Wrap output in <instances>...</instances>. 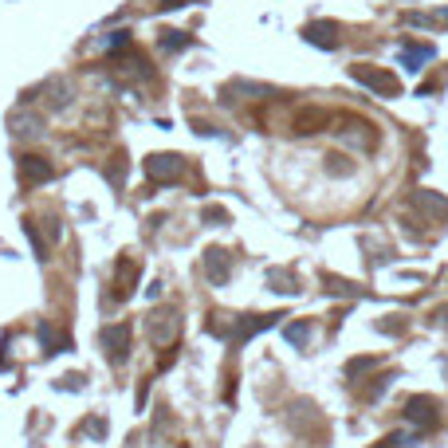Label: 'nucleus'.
Returning <instances> with one entry per match:
<instances>
[{
    "label": "nucleus",
    "instance_id": "f257e3e1",
    "mask_svg": "<svg viewBox=\"0 0 448 448\" xmlns=\"http://www.w3.org/2000/svg\"><path fill=\"white\" fill-rule=\"evenodd\" d=\"M350 75L362 87H370L374 95H382V98H397L401 95V83H397V75L393 71H382V67H370V63H354Z\"/></svg>",
    "mask_w": 448,
    "mask_h": 448
},
{
    "label": "nucleus",
    "instance_id": "f03ea898",
    "mask_svg": "<svg viewBox=\"0 0 448 448\" xmlns=\"http://www.w3.org/2000/svg\"><path fill=\"white\" fill-rule=\"evenodd\" d=\"M177 334H181V315H177V307H158V311L150 315V342H154V346H170Z\"/></svg>",
    "mask_w": 448,
    "mask_h": 448
},
{
    "label": "nucleus",
    "instance_id": "7ed1b4c3",
    "mask_svg": "<svg viewBox=\"0 0 448 448\" xmlns=\"http://www.w3.org/2000/svg\"><path fill=\"white\" fill-rule=\"evenodd\" d=\"M185 170V158L181 154H154V158H145V177L154 185H165V181H177Z\"/></svg>",
    "mask_w": 448,
    "mask_h": 448
},
{
    "label": "nucleus",
    "instance_id": "20e7f679",
    "mask_svg": "<svg viewBox=\"0 0 448 448\" xmlns=\"http://www.w3.org/2000/svg\"><path fill=\"white\" fill-rule=\"evenodd\" d=\"M339 142L354 145V150H374V145H377V130L366 118H342Z\"/></svg>",
    "mask_w": 448,
    "mask_h": 448
},
{
    "label": "nucleus",
    "instance_id": "39448f33",
    "mask_svg": "<svg viewBox=\"0 0 448 448\" xmlns=\"http://www.w3.org/2000/svg\"><path fill=\"white\" fill-rule=\"evenodd\" d=\"M405 421L417 424V429H436V421H440V405H436V397H409L405 401Z\"/></svg>",
    "mask_w": 448,
    "mask_h": 448
},
{
    "label": "nucleus",
    "instance_id": "423d86ee",
    "mask_svg": "<svg viewBox=\"0 0 448 448\" xmlns=\"http://www.w3.org/2000/svg\"><path fill=\"white\" fill-rule=\"evenodd\" d=\"M102 346H107V358L114 366H122L126 358H130V327L126 323H118V327H107L102 330Z\"/></svg>",
    "mask_w": 448,
    "mask_h": 448
},
{
    "label": "nucleus",
    "instance_id": "0eeeda50",
    "mask_svg": "<svg viewBox=\"0 0 448 448\" xmlns=\"http://www.w3.org/2000/svg\"><path fill=\"white\" fill-rule=\"evenodd\" d=\"M205 276H208V283H213V287H224V283H229L232 256L224 252V248H208V252H205Z\"/></svg>",
    "mask_w": 448,
    "mask_h": 448
},
{
    "label": "nucleus",
    "instance_id": "6e6552de",
    "mask_svg": "<svg viewBox=\"0 0 448 448\" xmlns=\"http://www.w3.org/2000/svg\"><path fill=\"white\" fill-rule=\"evenodd\" d=\"M134 283H138V264L122 256L118 264H114V299H118V303L134 295Z\"/></svg>",
    "mask_w": 448,
    "mask_h": 448
},
{
    "label": "nucleus",
    "instance_id": "1a4fd4ad",
    "mask_svg": "<svg viewBox=\"0 0 448 448\" xmlns=\"http://www.w3.org/2000/svg\"><path fill=\"white\" fill-rule=\"evenodd\" d=\"M283 315H244V319H236V327H232V339L236 342H248L252 334H260V330H267V327H276Z\"/></svg>",
    "mask_w": 448,
    "mask_h": 448
},
{
    "label": "nucleus",
    "instance_id": "9d476101",
    "mask_svg": "<svg viewBox=\"0 0 448 448\" xmlns=\"http://www.w3.org/2000/svg\"><path fill=\"white\" fill-rule=\"evenodd\" d=\"M303 39L307 44H315V48H339V24H330V20H315V24L303 28Z\"/></svg>",
    "mask_w": 448,
    "mask_h": 448
},
{
    "label": "nucleus",
    "instance_id": "9b49d317",
    "mask_svg": "<svg viewBox=\"0 0 448 448\" xmlns=\"http://www.w3.org/2000/svg\"><path fill=\"white\" fill-rule=\"evenodd\" d=\"M20 181H24V185L51 181V161L36 158V154H24V158H20Z\"/></svg>",
    "mask_w": 448,
    "mask_h": 448
},
{
    "label": "nucleus",
    "instance_id": "f8f14e48",
    "mask_svg": "<svg viewBox=\"0 0 448 448\" xmlns=\"http://www.w3.org/2000/svg\"><path fill=\"white\" fill-rule=\"evenodd\" d=\"M330 122H334V114L323 107H307L299 118H295V126H299V134H319V130H327Z\"/></svg>",
    "mask_w": 448,
    "mask_h": 448
},
{
    "label": "nucleus",
    "instance_id": "ddd939ff",
    "mask_svg": "<svg viewBox=\"0 0 448 448\" xmlns=\"http://www.w3.org/2000/svg\"><path fill=\"white\" fill-rule=\"evenodd\" d=\"M39 339H44L48 354H63V350H71V339H67V334H63L60 327H39Z\"/></svg>",
    "mask_w": 448,
    "mask_h": 448
},
{
    "label": "nucleus",
    "instance_id": "4468645a",
    "mask_svg": "<svg viewBox=\"0 0 448 448\" xmlns=\"http://www.w3.org/2000/svg\"><path fill=\"white\" fill-rule=\"evenodd\" d=\"M417 205H421L429 217H436V220L448 217V201H445V197H436V193H429V189H421V193H417Z\"/></svg>",
    "mask_w": 448,
    "mask_h": 448
},
{
    "label": "nucleus",
    "instance_id": "2eb2a0df",
    "mask_svg": "<svg viewBox=\"0 0 448 448\" xmlns=\"http://www.w3.org/2000/svg\"><path fill=\"white\" fill-rule=\"evenodd\" d=\"M267 283H271L276 291H283V295L299 291V283H295V271H287V267H271V271H267Z\"/></svg>",
    "mask_w": 448,
    "mask_h": 448
},
{
    "label": "nucleus",
    "instance_id": "dca6fc26",
    "mask_svg": "<svg viewBox=\"0 0 448 448\" xmlns=\"http://www.w3.org/2000/svg\"><path fill=\"white\" fill-rule=\"evenodd\" d=\"M401 60H405V67H409V71H421L417 63L433 60V44H421V48H401Z\"/></svg>",
    "mask_w": 448,
    "mask_h": 448
},
{
    "label": "nucleus",
    "instance_id": "f3484780",
    "mask_svg": "<svg viewBox=\"0 0 448 448\" xmlns=\"http://www.w3.org/2000/svg\"><path fill=\"white\" fill-rule=\"evenodd\" d=\"M12 126H16V134H24V138H36L39 126H44V118H39V114H16Z\"/></svg>",
    "mask_w": 448,
    "mask_h": 448
},
{
    "label": "nucleus",
    "instance_id": "a211bd4d",
    "mask_svg": "<svg viewBox=\"0 0 448 448\" xmlns=\"http://www.w3.org/2000/svg\"><path fill=\"white\" fill-rule=\"evenodd\" d=\"M413 445H417V433H389V436H382L377 448H413Z\"/></svg>",
    "mask_w": 448,
    "mask_h": 448
},
{
    "label": "nucleus",
    "instance_id": "6ab92c4d",
    "mask_svg": "<svg viewBox=\"0 0 448 448\" xmlns=\"http://www.w3.org/2000/svg\"><path fill=\"white\" fill-rule=\"evenodd\" d=\"M193 39L185 36V32H161V48L165 51H181V48H189Z\"/></svg>",
    "mask_w": 448,
    "mask_h": 448
},
{
    "label": "nucleus",
    "instance_id": "aec40b11",
    "mask_svg": "<svg viewBox=\"0 0 448 448\" xmlns=\"http://www.w3.org/2000/svg\"><path fill=\"white\" fill-rule=\"evenodd\" d=\"M327 170H330V173H339V177H350L354 165H350L346 158H342V154H330V158H327Z\"/></svg>",
    "mask_w": 448,
    "mask_h": 448
},
{
    "label": "nucleus",
    "instance_id": "412c9836",
    "mask_svg": "<svg viewBox=\"0 0 448 448\" xmlns=\"http://www.w3.org/2000/svg\"><path fill=\"white\" fill-rule=\"evenodd\" d=\"M287 339L295 342V346H307V342H311V327H307V323H295V327H287Z\"/></svg>",
    "mask_w": 448,
    "mask_h": 448
},
{
    "label": "nucleus",
    "instance_id": "4be33fe9",
    "mask_svg": "<svg viewBox=\"0 0 448 448\" xmlns=\"http://www.w3.org/2000/svg\"><path fill=\"white\" fill-rule=\"evenodd\" d=\"M83 433H87V436H95V440H102V436H107V421H102V417H91Z\"/></svg>",
    "mask_w": 448,
    "mask_h": 448
},
{
    "label": "nucleus",
    "instance_id": "5701e85b",
    "mask_svg": "<svg viewBox=\"0 0 448 448\" xmlns=\"http://www.w3.org/2000/svg\"><path fill=\"white\" fill-rule=\"evenodd\" d=\"M208 220H213V224L220 229V224H229V213H224L220 205H213V208H205V224H208Z\"/></svg>",
    "mask_w": 448,
    "mask_h": 448
},
{
    "label": "nucleus",
    "instance_id": "b1692460",
    "mask_svg": "<svg viewBox=\"0 0 448 448\" xmlns=\"http://www.w3.org/2000/svg\"><path fill=\"white\" fill-rule=\"evenodd\" d=\"M362 370H374V358H354V362L350 366H346V374H362Z\"/></svg>",
    "mask_w": 448,
    "mask_h": 448
},
{
    "label": "nucleus",
    "instance_id": "393cba45",
    "mask_svg": "<svg viewBox=\"0 0 448 448\" xmlns=\"http://www.w3.org/2000/svg\"><path fill=\"white\" fill-rule=\"evenodd\" d=\"M445 20H448V8H445Z\"/></svg>",
    "mask_w": 448,
    "mask_h": 448
}]
</instances>
